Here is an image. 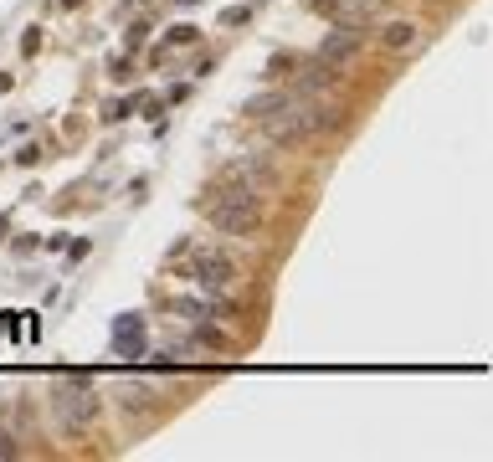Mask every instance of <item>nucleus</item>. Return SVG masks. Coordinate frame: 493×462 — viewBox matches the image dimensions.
I'll return each mask as SVG.
<instances>
[{
  "mask_svg": "<svg viewBox=\"0 0 493 462\" xmlns=\"http://www.w3.org/2000/svg\"><path fill=\"white\" fill-rule=\"evenodd\" d=\"M165 277H175L180 288H201V293H237L242 282V262L231 257L221 241H201V236H175V247L160 262Z\"/></svg>",
  "mask_w": 493,
  "mask_h": 462,
  "instance_id": "1",
  "label": "nucleus"
},
{
  "mask_svg": "<svg viewBox=\"0 0 493 462\" xmlns=\"http://www.w3.org/2000/svg\"><path fill=\"white\" fill-rule=\"evenodd\" d=\"M196 211L211 221V231L216 236H262L267 226V195H252V190H237V185H211L196 195Z\"/></svg>",
  "mask_w": 493,
  "mask_h": 462,
  "instance_id": "2",
  "label": "nucleus"
},
{
  "mask_svg": "<svg viewBox=\"0 0 493 462\" xmlns=\"http://www.w3.org/2000/svg\"><path fill=\"white\" fill-rule=\"evenodd\" d=\"M339 108L334 98H288L277 114L262 119V134L277 144V149H293V144H309L314 134H329V128L339 123Z\"/></svg>",
  "mask_w": 493,
  "mask_h": 462,
  "instance_id": "3",
  "label": "nucleus"
},
{
  "mask_svg": "<svg viewBox=\"0 0 493 462\" xmlns=\"http://www.w3.org/2000/svg\"><path fill=\"white\" fill-rule=\"evenodd\" d=\"M47 406H52V422L62 436H88V427L98 422V385L93 375H82V370H72V375H62L47 385Z\"/></svg>",
  "mask_w": 493,
  "mask_h": 462,
  "instance_id": "4",
  "label": "nucleus"
},
{
  "mask_svg": "<svg viewBox=\"0 0 493 462\" xmlns=\"http://www.w3.org/2000/svg\"><path fill=\"white\" fill-rule=\"evenodd\" d=\"M211 185H237V190H252V195H272L277 190V170L267 154H231L211 170Z\"/></svg>",
  "mask_w": 493,
  "mask_h": 462,
  "instance_id": "5",
  "label": "nucleus"
},
{
  "mask_svg": "<svg viewBox=\"0 0 493 462\" xmlns=\"http://www.w3.org/2000/svg\"><path fill=\"white\" fill-rule=\"evenodd\" d=\"M365 26H345V21H329V31H324V41H318V52L314 57H324L329 67H350L355 62V52L365 47Z\"/></svg>",
  "mask_w": 493,
  "mask_h": 462,
  "instance_id": "6",
  "label": "nucleus"
},
{
  "mask_svg": "<svg viewBox=\"0 0 493 462\" xmlns=\"http://www.w3.org/2000/svg\"><path fill=\"white\" fill-rule=\"evenodd\" d=\"M113 401H118V411L128 416H144V411H155V401H160V380H139V375H118L113 380Z\"/></svg>",
  "mask_w": 493,
  "mask_h": 462,
  "instance_id": "7",
  "label": "nucleus"
},
{
  "mask_svg": "<svg viewBox=\"0 0 493 462\" xmlns=\"http://www.w3.org/2000/svg\"><path fill=\"white\" fill-rule=\"evenodd\" d=\"M144 349H149L144 314H118V319H113V355H118V360H139Z\"/></svg>",
  "mask_w": 493,
  "mask_h": 462,
  "instance_id": "8",
  "label": "nucleus"
},
{
  "mask_svg": "<svg viewBox=\"0 0 493 462\" xmlns=\"http://www.w3.org/2000/svg\"><path fill=\"white\" fill-rule=\"evenodd\" d=\"M375 41L385 52H411V47H421V26L416 21H385V26L375 31Z\"/></svg>",
  "mask_w": 493,
  "mask_h": 462,
  "instance_id": "9",
  "label": "nucleus"
},
{
  "mask_svg": "<svg viewBox=\"0 0 493 462\" xmlns=\"http://www.w3.org/2000/svg\"><path fill=\"white\" fill-rule=\"evenodd\" d=\"M288 98H293L288 87H283V82H272V87H262V93H257V98H247V103H242V114L262 123V119H267V114H277V108H283Z\"/></svg>",
  "mask_w": 493,
  "mask_h": 462,
  "instance_id": "10",
  "label": "nucleus"
},
{
  "mask_svg": "<svg viewBox=\"0 0 493 462\" xmlns=\"http://www.w3.org/2000/svg\"><path fill=\"white\" fill-rule=\"evenodd\" d=\"M144 98H149V93H128V98H113L109 108H103V119H109V123H123L128 114H139V108H144Z\"/></svg>",
  "mask_w": 493,
  "mask_h": 462,
  "instance_id": "11",
  "label": "nucleus"
},
{
  "mask_svg": "<svg viewBox=\"0 0 493 462\" xmlns=\"http://www.w3.org/2000/svg\"><path fill=\"white\" fill-rule=\"evenodd\" d=\"M165 41H170V47H196V41H201V26H196V21H175V26L165 31Z\"/></svg>",
  "mask_w": 493,
  "mask_h": 462,
  "instance_id": "12",
  "label": "nucleus"
},
{
  "mask_svg": "<svg viewBox=\"0 0 493 462\" xmlns=\"http://www.w3.org/2000/svg\"><path fill=\"white\" fill-rule=\"evenodd\" d=\"M293 67H298V57H293V52H272V57H267V82L293 77Z\"/></svg>",
  "mask_w": 493,
  "mask_h": 462,
  "instance_id": "13",
  "label": "nucleus"
},
{
  "mask_svg": "<svg viewBox=\"0 0 493 462\" xmlns=\"http://www.w3.org/2000/svg\"><path fill=\"white\" fill-rule=\"evenodd\" d=\"M309 11H314V16H324V21H339V16L350 11V0H309Z\"/></svg>",
  "mask_w": 493,
  "mask_h": 462,
  "instance_id": "14",
  "label": "nucleus"
},
{
  "mask_svg": "<svg viewBox=\"0 0 493 462\" xmlns=\"http://www.w3.org/2000/svg\"><path fill=\"white\" fill-rule=\"evenodd\" d=\"M109 77H113V82H128V77H134V52L113 57V62H109Z\"/></svg>",
  "mask_w": 493,
  "mask_h": 462,
  "instance_id": "15",
  "label": "nucleus"
},
{
  "mask_svg": "<svg viewBox=\"0 0 493 462\" xmlns=\"http://www.w3.org/2000/svg\"><path fill=\"white\" fill-rule=\"evenodd\" d=\"M144 36H149V21H134V26L123 31V52H139V47H144Z\"/></svg>",
  "mask_w": 493,
  "mask_h": 462,
  "instance_id": "16",
  "label": "nucleus"
},
{
  "mask_svg": "<svg viewBox=\"0 0 493 462\" xmlns=\"http://www.w3.org/2000/svg\"><path fill=\"white\" fill-rule=\"evenodd\" d=\"M252 21V6H226L221 11V26H247Z\"/></svg>",
  "mask_w": 493,
  "mask_h": 462,
  "instance_id": "17",
  "label": "nucleus"
},
{
  "mask_svg": "<svg viewBox=\"0 0 493 462\" xmlns=\"http://www.w3.org/2000/svg\"><path fill=\"white\" fill-rule=\"evenodd\" d=\"M0 339H26V329H21L16 314H6V308H0Z\"/></svg>",
  "mask_w": 493,
  "mask_h": 462,
  "instance_id": "18",
  "label": "nucleus"
},
{
  "mask_svg": "<svg viewBox=\"0 0 493 462\" xmlns=\"http://www.w3.org/2000/svg\"><path fill=\"white\" fill-rule=\"evenodd\" d=\"M41 52V26H26V36H21V57H36Z\"/></svg>",
  "mask_w": 493,
  "mask_h": 462,
  "instance_id": "19",
  "label": "nucleus"
},
{
  "mask_svg": "<svg viewBox=\"0 0 493 462\" xmlns=\"http://www.w3.org/2000/svg\"><path fill=\"white\" fill-rule=\"evenodd\" d=\"M41 154H47V149H41V144H26V149L16 154V165H41Z\"/></svg>",
  "mask_w": 493,
  "mask_h": 462,
  "instance_id": "20",
  "label": "nucleus"
},
{
  "mask_svg": "<svg viewBox=\"0 0 493 462\" xmlns=\"http://www.w3.org/2000/svg\"><path fill=\"white\" fill-rule=\"evenodd\" d=\"M21 319H26V324H21V329H26V339L36 344L41 339V314H21Z\"/></svg>",
  "mask_w": 493,
  "mask_h": 462,
  "instance_id": "21",
  "label": "nucleus"
},
{
  "mask_svg": "<svg viewBox=\"0 0 493 462\" xmlns=\"http://www.w3.org/2000/svg\"><path fill=\"white\" fill-rule=\"evenodd\" d=\"M0 457H21V447H16V436L0 427Z\"/></svg>",
  "mask_w": 493,
  "mask_h": 462,
  "instance_id": "22",
  "label": "nucleus"
},
{
  "mask_svg": "<svg viewBox=\"0 0 493 462\" xmlns=\"http://www.w3.org/2000/svg\"><path fill=\"white\" fill-rule=\"evenodd\" d=\"M62 252H67L72 262H82V257H88V241H82V236H77V241H67V247H62Z\"/></svg>",
  "mask_w": 493,
  "mask_h": 462,
  "instance_id": "23",
  "label": "nucleus"
},
{
  "mask_svg": "<svg viewBox=\"0 0 493 462\" xmlns=\"http://www.w3.org/2000/svg\"><path fill=\"white\" fill-rule=\"evenodd\" d=\"M11 247H16L21 257H26V252H36V247H41V241H36V236H16V241H11Z\"/></svg>",
  "mask_w": 493,
  "mask_h": 462,
  "instance_id": "24",
  "label": "nucleus"
},
{
  "mask_svg": "<svg viewBox=\"0 0 493 462\" xmlns=\"http://www.w3.org/2000/svg\"><path fill=\"white\" fill-rule=\"evenodd\" d=\"M41 247H47V252H62V247H67V236L52 231V236H41Z\"/></svg>",
  "mask_w": 493,
  "mask_h": 462,
  "instance_id": "25",
  "label": "nucleus"
},
{
  "mask_svg": "<svg viewBox=\"0 0 493 462\" xmlns=\"http://www.w3.org/2000/svg\"><path fill=\"white\" fill-rule=\"evenodd\" d=\"M11 87H16V77H11V72H0V93H11Z\"/></svg>",
  "mask_w": 493,
  "mask_h": 462,
  "instance_id": "26",
  "label": "nucleus"
},
{
  "mask_svg": "<svg viewBox=\"0 0 493 462\" xmlns=\"http://www.w3.org/2000/svg\"><path fill=\"white\" fill-rule=\"evenodd\" d=\"M6 231H11V216H0V236H6Z\"/></svg>",
  "mask_w": 493,
  "mask_h": 462,
  "instance_id": "27",
  "label": "nucleus"
},
{
  "mask_svg": "<svg viewBox=\"0 0 493 462\" xmlns=\"http://www.w3.org/2000/svg\"><path fill=\"white\" fill-rule=\"evenodd\" d=\"M365 6H375V11H380V6H391V0H365Z\"/></svg>",
  "mask_w": 493,
  "mask_h": 462,
  "instance_id": "28",
  "label": "nucleus"
},
{
  "mask_svg": "<svg viewBox=\"0 0 493 462\" xmlns=\"http://www.w3.org/2000/svg\"><path fill=\"white\" fill-rule=\"evenodd\" d=\"M62 6H67V11H72V6H82V0H62Z\"/></svg>",
  "mask_w": 493,
  "mask_h": 462,
  "instance_id": "29",
  "label": "nucleus"
}]
</instances>
